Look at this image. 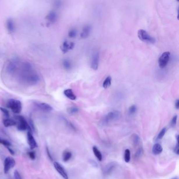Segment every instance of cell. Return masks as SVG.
<instances>
[{"label":"cell","mask_w":179,"mask_h":179,"mask_svg":"<svg viewBox=\"0 0 179 179\" xmlns=\"http://www.w3.org/2000/svg\"><path fill=\"white\" fill-rule=\"evenodd\" d=\"M33 104L36 108L44 112H50L53 110V107L51 105L45 102H33Z\"/></svg>","instance_id":"obj_7"},{"label":"cell","mask_w":179,"mask_h":179,"mask_svg":"<svg viewBox=\"0 0 179 179\" xmlns=\"http://www.w3.org/2000/svg\"><path fill=\"white\" fill-rule=\"evenodd\" d=\"M15 118L17 120L19 121L17 124V129L20 131H25L28 130L29 132L32 134L33 130L30 127L29 124L27 122L25 118L22 116H16Z\"/></svg>","instance_id":"obj_3"},{"label":"cell","mask_w":179,"mask_h":179,"mask_svg":"<svg viewBox=\"0 0 179 179\" xmlns=\"http://www.w3.org/2000/svg\"><path fill=\"white\" fill-rule=\"evenodd\" d=\"M72 154L70 151H65L63 155V160L64 162H67L68 161L70 160V158H72Z\"/></svg>","instance_id":"obj_24"},{"label":"cell","mask_w":179,"mask_h":179,"mask_svg":"<svg viewBox=\"0 0 179 179\" xmlns=\"http://www.w3.org/2000/svg\"><path fill=\"white\" fill-rule=\"evenodd\" d=\"M75 47V44L73 42H68L67 40L64 41L62 44L61 48V51L64 54L66 53L70 50H72Z\"/></svg>","instance_id":"obj_11"},{"label":"cell","mask_w":179,"mask_h":179,"mask_svg":"<svg viewBox=\"0 0 179 179\" xmlns=\"http://www.w3.org/2000/svg\"><path fill=\"white\" fill-rule=\"evenodd\" d=\"M140 140V137L137 134H134V135H132V141L133 142V144H134V145H137V144H139Z\"/></svg>","instance_id":"obj_27"},{"label":"cell","mask_w":179,"mask_h":179,"mask_svg":"<svg viewBox=\"0 0 179 179\" xmlns=\"http://www.w3.org/2000/svg\"><path fill=\"white\" fill-rule=\"evenodd\" d=\"M14 179H22L21 176L19 173V172L17 170L14 171Z\"/></svg>","instance_id":"obj_35"},{"label":"cell","mask_w":179,"mask_h":179,"mask_svg":"<svg viewBox=\"0 0 179 179\" xmlns=\"http://www.w3.org/2000/svg\"><path fill=\"white\" fill-rule=\"evenodd\" d=\"M177 118H178V116H177L176 115L174 116L173 117L172 119V120H171V126H174L176 125V121H177Z\"/></svg>","instance_id":"obj_34"},{"label":"cell","mask_w":179,"mask_h":179,"mask_svg":"<svg viewBox=\"0 0 179 179\" xmlns=\"http://www.w3.org/2000/svg\"><path fill=\"white\" fill-rule=\"evenodd\" d=\"M15 165V161L13 158L8 157L6 158L4 164V172L8 173L11 169L13 168Z\"/></svg>","instance_id":"obj_9"},{"label":"cell","mask_w":179,"mask_h":179,"mask_svg":"<svg viewBox=\"0 0 179 179\" xmlns=\"http://www.w3.org/2000/svg\"><path fill=\"white\" fill-rule=\"evenodd\" d=\"M6 148H7V149H8V151H9V152L10 153H11L12 155H14V154H15V152L13 150H12V149H11V148H10V147H7Z\"/></svg>","instance_id":"obj_40"},{"label":"cell","mask_w":179,"mask_h":179,"mask_svg":"<svg viewBox=\"0 0 179 179\" xmlns=\"http://www.w3.org/2000/svg\"><path fill=\"white\" fill-rule=\"evenodd\" d=\"M27 155L29 156V158L31 159H32L33 160H35L36 155H35V153L34 151H30L27 153Z\"/></svg>","instance_id":"obj_33"},{"label":"cell","mask_w":179,"mask_h":179,"mask_svg":"<svg viewBox=\"0 0 179 179\" xmlns=\"http://www.w3.org/2000/svg\"><path fill=\"white\" fill-rule=\"evenodd\" d=\"M138 36L140 40L145 43L153 44L155 42V38L149 35L144 29H139L138 32Z\"/></svg>","instance_id":"obj_5"},{"label":"cell","mask_w":179,"mask_h":179,"mask_svg":"<svg viewBox=\"0 0 179 179\" xmlns=\"http://www.w3.org/2000/svg\"><path fill=\"white\" fill-rule=\"evenodd\" d=\"M6 106L15 114L20 113L22 109L21 102L17 99H9L6 103Z\"/></svg>","instance_id":"obj_2"},{"label":"cell","mask_w":179,"mask_h":179,"mask_svg":"<svg viewBox=\"0 0 179 179\" xmlns=\"http://www.w3.org/2000/svg\"><path fill=\"white\" fill-rule=\"evenodd\" d=\"M91 27L90 25H86L84 27L82 32L80 34V37L82 38H88L91 32Z\"/></svg>","instance_id":"obj_15"},{"label":"cell","mask_w":179,"mask_h":179,"mask_svg":"<svg viewBox=\"0 0 179 179\" xmlns=\"http://www.w3.org/2000/svg\"><path fill=\"white\" fill-rule=\"evenodd\" d=\"M6 27L8 32L10 33H12L15 31V26L13 20L12 19H9L6 22Z\"/></svg>","instance_id":"obj_17"},{"label":"cell","mask_w":179,"mask_h":179,"mask_svg":"<svg viewBox=\"0 0 179 179\" xmlns=\"http://www.w3.org/2000/svg\"><path fill=\"white\" fill-rule=\"evenodd\" d=\"M64 94L67 98L72 100H75L77 98V97L72 91V89H67L65 90L64 91Z\"/></svg>","instance_id":"obj_18"},{"label":"cell","mask_w":179,"mask_h":179,"mask_svg":"<svg viewBox=\"0 0 179 179\" xmlns=\"http://www.w3.org/2000/svg\"><path fill=\"white\" fill-rule=\"evenodd\" d=\"M54 166L56 170V171L60 174V175L64 179H68V176L67 172L65 169L62 166L61 164L58 163L57 162H54Z\"/></svg>","instance_id":"obj_10"},{"label":"cell","mask_w":179,"mask_h":179,"mask_svg":"<svg viewBox=\"0 0 179 179\" xmlns=\"http://www.w3.org/2000/svg\"><path fill=\"white\" fill-rule=\"evenodd\" d=\"M20 77L22 83L29 86L36 85L40 80L39 75L34 70L32 64L28 62L23 64Z\"/></svg>","instance_id":"obj_1"},{"label":"cell","mask_w":179,"mask_h":179,"mask_svg":"<svg viewBox=\"0 0 179 179\" xmlns=\"http://www.w3.org/2000/svg\"><path fill=\"white\" fill-rule=\"evenodd\" d=\"M19 64L18 59H12L10 62H9L7 67H6V72L8 74H13L16 72Z\"/></svg>","instance_id":"obj_8"},{"label":"cell","mask_w":179,"mask_h":179,"mask_svg":"<svg viewBox=\"0 0 179 179\" xmlns=\"http://www.w3.org/2000/svg\"><path fill=\"white\" fill-rule=\"evenodd\" d=\"M131 159V153L129 149H126L125 152V155H124V159L125 162L127 163H128L130 162Z\"/></svg>","instance_id":"obj_25"},{"label":"cell","mask_w":179,"mask_h":179,"mask_svg":"<svg viewBox=\"0 0 179 179\" xmlns=\"http://www.w3.org/2000/svg\"><path fill=\"white\" fill-rule=\"evenodd\" d=\"M179 144H178V142H177L176 146L174 148V153H176L177 155H179Z\"/></svg>","instance_id":"obj_37"},{"label":"cell","mask_w":179,"mask_h":179,"mask_svg":"<svg viewBox=\"0 0 179 179\" xmlns=\"http://www.w3.org/2000/svg\"><path fill=\"white\" fill-rule=\"evenodd\" d=\"M29 124L30 127L31 128V129H32V130H35V127H34V123L32 119H29Z\"/></svg>","instance_id":"obj_36"},{"label":"cell","mask_w":179,"mask_h":179,"mask_svg":"<svg viewBox=\"0 0 179 179\" xmlns=\"http://www.w3.org/2000/svg\"><path fill=\"white\" fill-rule=\"evenodd\" d=\"M3 125L6 127H9L11 126H13L16 125V122L15 120L11 119H5L3 121Z\"/></svg>","instance_id":"obj_20"},{"label":"cell","mask_w":179,"mask_h":179,"mask_svg":"<svg viewBox=\"0 0 179 179\" xmlns=\"http://www.w3.org/2000/svg\"><path fill=\"white\" fill-rule=\"evenodd\" d=\"M137 107L136 105H132L129 107L128 109V114L129 115H133L137 111Z\"/></svg>","instance_id":"obj_28"},{"label":"cell","mask_w":179,"mask_h":179,"mask_svg":"<svg viewBox=\"0 0 179 179\" xmlns=\"http://www.w3.org/2000/svg\"><path fill=\"white\" fill-rule=\"evenodd\" d=\"M79 111V109L77 107H70L68 108L67 112L70 114H75Z\"/></svg>","instance_id":"obj_26"},{"label":"cell","mask_w":179,"mask_h":179,"mask_svg":"<svg viewBox=\"0 0 179 179\" xmlns=\"http://www.w3.org/2000/svg\"><path fill=\"white\" fill-rule=\"evenodd\" d=\"M120 112L117 110L112 111L108 112L107 115L104 116L103 119V123L104 124H108L112 122L118 120L120 118Z\"/></svg>","instance_id":"obj_4"},{"label":"cell","mask_w":179,"mask_h":179,"mask_svg":"<svg viewBox=\"0 0 179 179\" xmlns=\"http://www.w3.org/2000/svg\"><path fill=\"white\" fill-rule=\"evenodd\" d=\"M171 179H178V177H174V178H172Z\"/></svg>","instance_id":"obj_41"},{"label":"cell","mask_w":179,"mask_h":179,"mask_svg":"<svg viewBox=\"0 0 179 179\" xmlns=\"http://www.w3.org/2000/svg\"><path fill=\"white\" fill-rule=\"evenodd\" d=\"M63 65L65 69L67 70H70L72 68V64L68 59H64L63 62Z\"/></svg>","instance_id":"obj_23"},{"label":"cell","mask_w":179,"mask_h":179,"mask_svg":"<svg viewBox=\"0 0 179 179\" xmlns=\"http://www.w3.org/2000/svg\"><path fill=\"white\" fill-rule=\"evenodd\" d=\"M77 34V31L76 29H70L69 32H68V36L70 38H74L76 36V35Z\"/></svg>","instance_id":"obj_29"},{"label":"cell","mask_w":179,"mask_h":179,"mask_svg":"<svg viewBox=\"0 0 179 179\" xmlns=\"http://www.w3.org/2000/svg\"><path fill=\"white\" fill-rule=\"evenodd\" d=\"M175 107L176 108V109H179V100L176 99L175 102Z\"/></svg>","instance_id":"obj_39"},{"label":"cell","mask_w":179,"mask_h":179,"mask_svg":"<svg viewBox=\"0 0 179 179\" xmlns=\"http://www.w3.org/2000/svg\"><path fill=\"white\" fill-rule=\"evenodd\" d=\"M116 166V163L115 162H111L105 166L104 169V172L105 174L108 175L112 172Z\"/></svg>","instance_id":"obj_14"},{"label":"cell","mask_w":179,"mask_h":179,"mask_svg":"<svg viewBox=\"0 0 179 179\" xmlns=\"http://www.w3.org/2000/svg\"><path fill=\"white\" fill-rule=\"evenodd\" d=\"M27 142H28V144L29 145L31 149L33 150L36 148H37L38 144L35 141V138L33 136L32 134L28 131L27 134Z\"/></svg>","instance_id":"obj_13"},{"label":"cell","mask_w":179,"mask_h":179,"mask_svg":"<svg viewBox=\"0 0 179 179\" xmlns=\"http://www.w3.org/2000/svg\"><path fill=\"white\" fill-rule=\"evenodd\" d=\"M170 53L168 52H164L159 59V66L161 68H164L166 66L170 60Z\"/></svg>","instance_id":"obj_6"},{"label":"cell","mask_w":179,"mask_h":179,"mask_svg":"<svg viewBox=\"0 0 179 179\" xmlns=\"http://www.w3.org/2000/svg\"><path fill=\"white\" fill-rule=\"evenodd\" d=\"M0 110L3 112V114H4V115L6 116V117H8L9 116H10V114H9V111H8V110L6 109V108H4L3 107H0Z\"/></svg>","instance_id":"obj_32"},{"label":"cell","mask_w":179,"mask_h":179,"mask_svg":"<svg viewBox=\"0 0 179 179\" xmlns=\"http://www.w3.org/2000/svg\"><path fill=\"white\" fill-rule=\"evenodd\" d=\"M162 151H163L162 147L159 143H156L153 146V153L155 155H160L161 153L162 152Z\"/></svg>","instance_id":"obj_19"},{"label":"cell","mask_w":179,"mask_h":179,"mask_svg":"<svg viewBox=\"0 0 179 179\" xmlns=\"http://www.w3.org/2000/svg\"><path fill=\"white\" fill-rule=\"evenodd\" d=\"M46 151H47V155H48L49 158L51 159V160L53 161V158H52V155H51V154H50L49 151L48 150V148H47V147H46Z\"/></svg>","instance_id":"obj_38"},{"label":"cell","mask_w":179,"mask_h":179,"mask_svg":"<svg viewBox=\"0 0 179 179\" xmlns=\"http://www.w3.org/2000/svg\"><path fill=\"white\" fill-rule=\"evenodd\" d=\"M93 150L94 155L96 156V157L97 158V159L99 161H101L102 159V153H100V151L98 150L97 147H96V146L93 147Z\"/></svg>","instance_id":"obj_21"},{"label":"cell","mask_w":179,"mask_h":179,"mask_svg":"<svg viewBox=\"0 0 179 179\" xmlns=\"http://www.w3.org/2000/svg\"><path fill=\"white\" fill-rule=\"evenodd\" d=\"M99 53L96 52L93 54L91 62V68L94 70H98L99 66Z\"/></svg>","instance_id":"obj_12"},{"label":"cell","mask_w":179,"mask_h":179,"mask_svg":"<svg viewBox=\"0 0 179 179\" xmlns=\"http://www.w3.org/2000/svg\"><path fill=\"white\" fill-rule=\"evenodd\" d=\"M166 128H163L160 132H159V134H158V137H157V139L158 140H160L163 138V136H164V134H166Z\"/></svg>","instance_id":"obj_31"},{"label":"cell","mask_w":179,"mask_h":179,"mask_svg":"<svg viewBox=\"0 0 179 179\" xmlns=\"http://www.w3.org/2000/svg\"><path fill=\"white\" fill-rule=\"evenodd\" d=\"M0 143L3 144L6 147H10L11 146V142L9 141L6 139H1V138H0Z\"/></svg>","instance_id":"obj_30"},{"label":"cell","mask_w":179,"mask_h":179,"mask_svg":"<svg viewBox=\"0 0 179 179\" xmlns=\"http://www.w3.org/2000/svg\"><path fill=\"white\" fill-rule=\"evenodd\" d=\"M111 77L109 76L106 77V78L104 79V81L102 84V87L104 89H107L111 85Z\"/></svg>","instance_id":"obj_22"},{"label":"cell","mask_w":179,"mask_h":179,"mask_svg":"<svg viewBox=\"0 0 179 179\" xmlns=\"http://www.w3.org/2000/svg\"><path fill=\"white\" fill-rule=\"evenodd\" d=\"M46 19L49 22H50L51 23H53L57 20V14L55 11H51L47 14V15L46 16Z\"/></svg>","instance_id":"obj_16"}]
</instances>
